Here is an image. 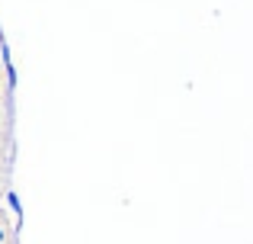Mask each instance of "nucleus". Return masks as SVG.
Returning <instances> with one entry per match:
<instances>
[{
    "label": "nucleus",
    "instance_id": "f257e3e1",
    "mask_svg": "<svg viewBox=\"0 0 253 244\" xmlns=\"http://www.w3.org/2000/svg\"><path fill=\"white\" fill-rule=\"evenodd\" d=\"M6 202H10V209L16 212V219L23 222V206H19V199H16V193H13V190H6Z\"/></svg>",
    "mask_w": 253,
    "mask_h": 244
}]
</instances>
